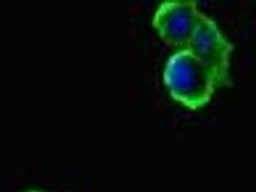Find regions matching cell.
I'll return each mask as SVG.
<instances>
[{
    "label": "cell",
    "instance_id": "cell-1",
    "mask_svg": "<svg viewBox=\"0 0 256 192\" xmlns=\"http://www.w3.org/2000/svg\"><path fill=\"white\" fill-rule=\"evenodd\" d=\"M163 77L172 98L191 111L204 108L217 89L210 70L188 48L168 58Z\"/></svg>",
    "mask_w": 256,
    "mask_h": 192
},
{
    "label": "cell",
    "instance_id": "cell-3",
    "mask_svg": "<svg viewBox=\"0 0 256 192\" xmlns=\"http://www.w3.org/2000/svg\"><path fill=\"white\" fill-rule=\"evenodd\" d=\"M202 12L194 0H166L154 13L152 25L166 44L188 48L198 25Z\"/></svg>",
    "mask_w": 256,
    "mask_h": 192
},
{
    "label": "cell",
    "instance_id": "cell-2",
    "mask_svg": "<svg viewBox=\"0 0 256 192\" xmlns=\"http://www.w3.org/2000/svg\"><path fill=\"white\" fill-rule=\"evenodd\" d=\"M188 49L210 70L217 89L232 86L230 56L234 45L224 36L217 23L204 13L200 15Z\"/></svg>",
    "mask_w": 256,
    "mask_h": 192
},
{
    "label": "cell",
    "instance_id": "cell-4",
    "mask_svg": "<svg viewBox=\"0 0 256 192\" xmlns=\"http://www.w3.org/2000/svg\"><path fill=\"white\" fill-rule=\"evenodd\" d=\"M40 192V191H37V190H32V191H29V192Z\"/></svg>",
    "mask_w": 256,
    "mask_h": 192
}]
</instances>
